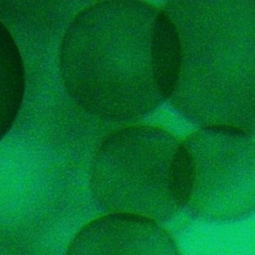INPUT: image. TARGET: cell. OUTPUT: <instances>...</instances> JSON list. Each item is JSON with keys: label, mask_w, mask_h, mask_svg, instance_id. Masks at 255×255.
I'll use <instances>...</instances> for the list:
<instances>
[{"label": "cell", "mask_w": 255, "mask_h": 255, "mask_svg": "<svg viewBox=\"0 0 255 255\" xmlns=\"http://www.w3.org/2000/svg\"><path fill=\"white\" fill-rule=\"evenodd\" d=\"M158 10L137 1H106L79 10L64 33L61 74L70 97L92 115L125 120L163 101L152 67Z\"/></svg>", "instance_id": "1"}, {"label": "cell", "mask_w": 255, "mask_h": 255, "mask_svg": "<svg viewBox=\"0 0 255 255\" xmlns=\"http://www.w3.org/2000/svg\"><path fill=\"white\" fill-rule=\"evenodd\" d=\"M182 64L172 102L203 127L255 133V1H171Z\"/></svg>", "instance_id": "2"}, {"label": "cell", "mask_w": 255, "mask_h": 255, "mask_svg": "<svg viewBox=\"0 0 255 255\" xmlns=\"http://www.w3.org/2000/svg\"><path fill=\"white\" fill-rule=\"evenodd\" d=\"M194 172L187 147L164 130L131 127L112 133L94 156L90 190L112 214L167 221L188 206Z\"/></svg>", "instance_id": "3"}, {"label": "cell", "mask_w": 255, "mask_h": 255, "mask_svg": "<svg viewBox=\"0 0 255 255\" xmlns=\"http://www.w3.org/2000/svg\"><path fill=\"white\" fill-rule=\"evenodd\" d=\"M194 181L188 206L208 220H239L255 211V139L253 135L202 127L184 142Z\"/></svg>", "instance_id": "4"}, {"label": "cell", "mask_w": 255, "mask_h": 255, "mask_svg": "<svg viewBox=\"0 0 255 255\" xmlns=\"http://www.w3.org/2000/svg\"><path fill=\"white\" fill-rule=\"evenodd\" d=\"M65 255H181L160 223L138 216L109 213L75 235Z\"/></svg>", "instance_id": "5"}, {"label": "cell", "mask_w": 255, "mask_h": 255, "mask_svg": "<svg viewBox=\"0 0 255 255\" xmlns=\"http://www.w3.org/2000/svg\"><path fill=\"white\" fill-rule=\"evenodd\" d=\"M182 64V48L176 25L163 10H158L152 40L154 81L163 100L175 91Z\"/></svg>", "instance_id": "6"}]
</instances>
